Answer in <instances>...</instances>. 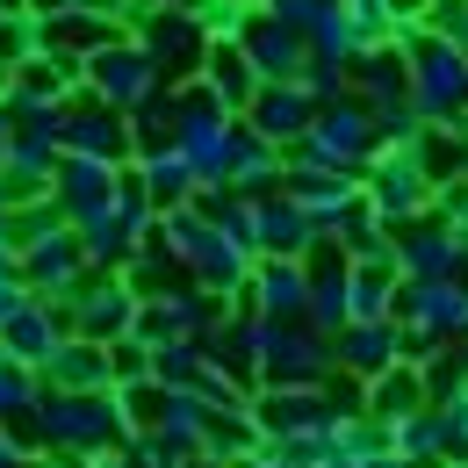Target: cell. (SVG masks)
Here are the masks:
<instances>
[{
  "mask_svg": "<svg viewBox=\"0 0 468 468\" xmlns=\"http://www.w3.org/2000/svg\"><path fill=\"white\" fill-rule=\"evenodd\" d=\"M44 462H94V454H122V447H137L130 440V425H122L116 410V389H101V397H51L44 389V404L29 410L22 425H15Z\"/></svg>",
  "mask_w": 468,
  "mask_h": 468,
  "instance_id": "obj_1",
  "label": "cell"
},
{
  "mask_svg": "<svg viewBox=\"0 0 468 468\" xmlns=\"http://www.w3.org/2000/svg\"><path fill=\"white\" fill-rule=\"evenodd\" d=\"M122 37H130V44L152 58L159 87H195V80H202L209 29H202V15H195V7H152V0H144V15H137Z\"/></svg>",
  "mask_w": 468,
  "mask_h": 468,
  "instance_id": "obj_2",
  "label": "cell"
},
{
  "mask_svg": "<svg viewBox=\"0 0 468 468\" xmlns=\"http://www.w3.org/2000/svg\"><path fill=\"white\" fill-rule=\"evenodd\" d=\"M282 159H303V166H332V174H367V159H375V116L353 101V94H339V101H324L317 116H310V130H303V144L295 152H282Z\"/></svg>",
  "mask_w": 468,
  "mask_h": 468,
  "instance_id": "obj_3",
  "label": "cell"
},
{
  "mask_svg": "<svg viewBox=\"0 0 468 468\" xmlns=\"http://www.w3.org/2000/svg\"><path fill=\"white\" fill-rule=\"evenodd\" d=\"M80 94L87 101H101V109H116V116H137V109H152L166 87H159V72H152V58L130 44V37H116V44H101V51H87V72H80Z\"/></svg>",
  "mask_w": 468,
  "mask_h": 468,
  "instance_id": "obj_4",
  "label": "cell"
},
{
  "mask_svg": "<svg viewBox=\"0 0 468 468\" xmlns=\"http://www.w3.org/2000/svg\"><path fill=\"white\" fill-rule=\"evenodd\" d=\"M360 202H367V217L382 231H404L418 217H432V180L418 174L410 152H375L367 174H360Z\"/></svg>",
  "mask_w": 468,
  "mask_h": 468,
  "instance_id": "obj_5",
  "label": "cell"
},
{
  "mask_svg": "<svg viewBox=\"0 0 468 468\" xmlns=\"http://www.w3.org/2000/svg\"><path fill=\"white\" fill-rule=\"evenodd\" d=\"M58 310H65V332L72 339H94V346H116V339H130V324H137V295L122 289V274H87Z\"/></svg>",
  "mask_w": 468,
  "mask_h": 468,
  "instance_id": "obj_6",
  "label": "cell"
},
{
  "mask_svg": "<svg viewBox=\"0 0 468 468\" xmlns=\"http://www.w3.org/2000/svg\"><path fill=\"white\" fill-rule=\"evenodd\" d=\"M224 310L231 303H217V295H202L195 282L174 295H152V303H137V324H130V339L137 346H174V339H209L217 324H224Z\"/></svg>",
  "mask_w": 468,
  "mask_h": 468,
  "instance_id": "obj_7",
  "label": "cell"
},
{
  "mask_svg": "<svg viewBox=\"0 0 468 468\" xmlns=\"http://www.w3.org/2000/svg\"><path fill=\"white\" fill-rule=\"evenodd\" d=\"M332 375V346L303 324H267V346H260V382L252 389H324Z\"/></svg>",
  "mask_w": 468,
  "mask_h": 468,
  "instance_id": "obj_8",
  "label": "cell"
},
{
  "mask_svg": "<svg viewBox=\"0 0 468 468\" xmlns=\"http://www.w3.org/2000/svg\"><path fill=\"white\" fill-rule=\"evenodd\" d=\"M252 425L267 447H289V440H324L339 425V410L324 404V389H252Z\"/></svg>",
  "mask_w": 468,
  "mask_h": 468,
  "instance_id": "obj_9",
  "label": "cell"
},
{
  "mask_svg": "<svg viewBox=\"0 0 468 468\" xmlns=\"http://www.w3.org/2000/svg\"><path fill=\"white\" fill-rule=\"evenodd\" d=\"M389 324H418L440 346H462L468 339V289H454V282H397Z\"/></svg>",
  "mask_w": 468,
  "mask_h": 468,
  "instance_id": "obj_10",
  "label": "cell"
},
{
  "mask_svg": "<svg viewBox=\"0 0 468 468\" xmlns=\"http://www.w3.org/2000/svg\"><path fill=\"white\" fill-rule=\"evenodd\" d=\"M65 159H94V166H130V116L72 94L65 101V137H58Z\"/></svg>",
  "mask_w": 468,
  "mask_h": 468,
  "instance_id": "obj_11",
  "label": "cell"
},
{
  "mask_svg": "<svg viewBox=\"0 0 468 468\" xmlns=\"http://www.w3.org/2000/svg\"><path fill=\"white\" fill-rule=\"evenodd\" d=\"M389 267H397V282H454L462 231H447L440 217H418L404 231H389Z\"/></svg>",
  "mask_w": 468,
  "mask_h": 468,
  "instance_id": "obj_12",
  "label": "cell"
},
{
  "mask_svg": "<svg viewBox=\"0 0 468 468\" xmlns=\"http://www.w3.org/2000/svg\"><path fill=\"white\" fill-rule=\"evenodd\" d=\"M303 303H310V267L303 260H252L231 310H252L267 324H303Z\"/></svg>",
  "mask_w": 468,
  "mask_h": 468,
  "instance_id": "obj_13",
  "label": "cell"
},
{
  "mask_svg": "<svg viewBox=\"0 0 468 468\" xmlns=\"http://www.w3.org/2000/svg\"><path fill=\"white\" fill-rule=\"evenodd\" d=\"M15 274H22V289L29 295H44V303H65V295L87 282V260H80V238L65 231H44V238H29L22 252H15Z\"/></svg>",
  "mask_w": 468,
  "mask_h": 468,
  "instance_id": "obj_14",
  "label": "cell"
},
{
  "mask_svg": "<svg viewBox=\"0 0 468 468\" xmlns=\"http://www.w3.org/2000/svg\"><path fill=\"white\" fill-rule=\"evenodd\" d=\"M238 51H245V65L260 72V87H295L303 65H310V44H303L295 29H282L267 7H252V22L238 29Z\"/></svg>",
  "mask_w": 468,
  "mask_h": 468,
  "instance_id": "obj_15",
  "label": "cell"
},
{
  "mask_svg": "<svg viewBox=\"0 0 468 468\" xmlns=\"http://www.w3.org/2000/svg\"><path fill=\"white\" fill-rule=\"evenodd\" d=\"M282 195H289V202L310 217V224H317V231H332V224L346 217L353 202H360V180H353V174H332V166L282 159Z\"/></svg>",
  "mask_w": 468,
  "mask_h": 468,
  "instance_id": "obj_16",
  "label": "cell"
},
{
  "mask_svg": "<svg viewBox=\"0 0 468 468\" xmlns=\"http://www.w3.org/2000/svg\"><path fill=\"white\" fill-rule=\"evenodd\" d=\"M317 245H324V231L295 209L289 195L252 202V260H310Z\"/></svg>",
  "mask_w": 468,
  "mask_h": 468,
  "instance_id": "obj_17",
  "label": "cell"
},
{
  "mask_svg": "<svg viewBox=\"0 0 468 468\" xmlns=\"http://www.w3.org/2000/svg\"><path fill=\"white\" fill-rule=\"evenodd\" d=\"M65 339H72V332H65V310H58V303H44V295H29V303L0 324V360H15V367H44Z\"/></svg>",
  "mask_w": 468,
  "mask_h": 468,
  "instance_id": "obj_18",
  "label": "cell"
},
{
  "mask_svg": "<svg viewBox=\"0 0 468 468\" xmlns=\"http://www.w3.org/2000/svg\"><path fill=\"white\" fill-rule=\"evenodd\" d=\"M310 116H317V109H310V94H303V87H260V94H252V109H245L238 122H245L260 144L295 152V144H303V130H310Z\"/></svg>",
  "mask_w": 468,
  "mask_h": 468,
  "instance_id": "obj_19",
  "label": "cell"
},
{
  "mask_svg": "<svg viewBox=\"0 0 468 468\" xmlns=\"http://www.w3.org/2000/svg\"><path fill=\"white\" fill-rule=\"evenodd\" d=\"M217 187H231L238 202H267V195H282V152L274 144H260L245 122L231 130V152H224V180Z\"/></svg>",
  "mask_w": 468,
  "mask_h": 468,
  "instance_id": "obj_20",
  "label": "cell"
},
{
  "mask_svg": "<svg viewBox=\"0 0 468 468\" xmlns=\"http://www.w3.org/2000/svg\"><path fill=\"white\" fill-rule=\"evenodd\" d=\"M202 346H209V367H224L238 389H252V382H260V346H267V317L224 310V324H217Z\"/></svg>",
  "mask_w": 468,
  "mask_h": 468,
  "instance_id": "obj_21",
  "label": "cell"
},
{
  "mask_svg": "<svg viewBox=\"0 0 468 468\" xmlns=\"http://www.w3.org/2000/svg\"><path fill=\"white\" fill-rule=\"evenodd\" d=\"M116 174H122V166H94V159H65V152H58V174H51V209L65 217V231H72L80 217L109 209Z\"/></svg>",
  "mask_w": 468,
  "mask_h": 468,
  "instance_id": "obj_22",
  "label": "cell"
},
{
  "mask_svg": "<svg viewBox=\"0 0 468 468\" xmlns=\"http://www.w3.org/2000/svg\"><path fill=\"white\" fill-rule=\"evenodd\" d=\"M130 174L144 187V202H152V217H174V209H195V195H202V174L180 159L174 144L166 152H144V159H130Z\"/></svg>",
  "mask_w": 468,
  "mask_h": 468,
  "instance_id": "obj_23",
  "label": "cell"
},
{
  "mask_svg": "<svg viewBox=\"0 0 468 468\" xmlns=\"http://www.w3.org/2000/svg\"><path fill=\"white\" fill-rule=\"evenodd\" d=\"M37 375H44L51 397H101V389H116L109 382V346H94V339H65Z\"/></svg>",
  "mask_w": 468,
  "mask_h": 468,
  "instance_id": "obj_24",
  "label": "cell"
},
{
  "mask_svg": "<svg viewBox=\"0 0 468 468\" xmlns=\"http://www.w3.org/2000/svg\"><path fill=\"white\" fill-rule=\"evenodd\" d=\"M332 367L353 375V382L389 375V367H397V324H346V332L332 339Z\"/></svg>",
  "mask_w": 468,
  "mask_h": 468,
  "instance_id": "obj_25",
  "label": "cell"
},
{
  "mask_svg": "<svg viewBox=\"0 0 468 468\" xmlns=\"http://www.w3.org/2000/svg\"><path fill=\"white\" fill-rule=\"evenodd\" d=\"M202 87H209L231 116H245V109H252V94H260V72L245 65V51H238V44L209 37V51H202Z\"/></svg>",
  "mask_w": 468,
  "mask_h": 468,
  "instance_id": "obj_26",
  "label": "cell"
},
{
  "mask_svg": "<svg viewBox=\"0 0 468 468\" xmlns=\"http://www.w3.org/2000/svg\"><path fill=\"white\" fill-rule=\"evenodd\" d=\"M389 303H397V267L389 260L346 267V317L353 324H389Z\"/></svg>",
  "mask_w": 468,
  "mask_h": 468,
  "instance_id": "obj_27",
  "label": "cell"
},
{
  "mask_svg": "<svg viewBox=\"0 0 468 468\" xmlns=\"http://www.w3.org/2000/svg\"><path fill=\"white\" fill-rule=\"evenodd\" d=\"M410 410H432V404H425L418 367H404V360H397L389 375H375V382H367V418L389 432V425H397V418H410Z\"/></svg>",
  "mask_w": 468,
  "mask_h": 468,
  "instance_id": "obj_28",
  "label": "cell"
},
{
  "mask_svg": "<svg viewBox=\"0 0 468 468\" xmlns=\"http://www.w3.org/2000/svg\"><path fill=\"white\" fill-rule=\"evenodd\" d=\"M410 159H418V174L432 180V187H447V180H468V144L447 130V122H425V137L410 144Z\"/></svg>",
  "mask_w": 468,
  "mask_h": 468,
  "instance_id": "obj_29",
  "label": "cell"
},
{
  "mask_svg": "<svg viewBox=\"0 0 468 468\" xmlns=\"http://www.w3.org/2000/svg\"><path fill=\"white\" fill-rule=\"evenodd\" d=\"M267 440H260V425H252V410H209V432H202V454L209 462H245V454H260Z\"/></svg>",
  "mask_w": 468,
  "mask_h": 468,
  "instance_id": "obj_30",
  "label": "cell"
},
{
  "mask_svg": "<svg viewBox=\"0 0 468 468\" xmlns=\"http://www.w3.org/2000/svg\"><path fill=\"white\" fill-rule=\"evenodd\" d=\"M332 245H339V252H346V267H367V260H389V231H382V224H375V217H367V202H353L346 217H339V224H332Z\"/></svg>",
  "mask_w": 468,
  "mask_h": 468,
  "instance_id": "obj_31",
  "label": "cell"
},
{
  "mask_svg": "<svg viewBox=\"0 0 468 468\" xmlns=\"http://www.w3.org/2000/svg\"><path fill=\"white\" fill-rule=\"evenodd\" d=\"M159 389H195L209 375V346L202 339H174V346H152V367H144Z\"/></svg>",
  "mask_w": 468,
  "mask_h": 468,
  "instance_id": "obj_32",
  "label": "cell"
},
{
  "mask_svg": "<svg viewBox=\"0 0 468 468\" xmlns=\"http://www.w3.org/2000/svg\"><path fill=\"white\" fill-rule=\"evenodd\" d=\"M389 454L404 468H440V425H432V410H410L389 425Z\"/></svg>",
  "mask_w": 468,
  "mask_h": 468,
  "instance_id": "obj_33",
  "label": "cell"
},
{
  "mask_svg": "<svg viewBox=\"0 0 468 468\" xmlns=\"http://www.w3.org/2000/svg\"><path fill=\"white\" fill-rule=\"evenodd\" d=\"M166 397H174V389H159L152 375H144V382H122V389H116V410H122V425H130V440H152V432H159Z\"/></svg>",
  "mask_w": 468,
  "mask_h": 468,
  "instance_id": "obj_34",
  "label": "cell"
},
{
  "mask_svg": "<svg viewBox=\"0 0 468 468\" xmlns=\"http://www.w3.org/2000/svg\"><path fill=\"white\" fill-rule=\"evenodd\" d=\"M432 425H440V468H468V382L432 404Z\"/></svg>",
  "mask_w": 468,
  "mask_h": 468,
  "instance_id": "obj_35",
  "label": "cell"
},
{
  "mask_svg": "<svg viewBox=\"0 0 468 468\" xmlns=\"http://www.w3.org/2000/svg\"><path fill=\"white\" fill-rule=\"evenodd\" d=\"M37 404H44V375H37V367L0 360V425H22Z\"/></svg>",
  "mask_w": 468,
  "mask_h": 468,
  "instance_id": "obj_36",
  "label": "cell"
},
{
  "mask_svg": "<svg viewBox=\"0 0 468 468\" xmlns=\"http://www.w3.org/2000/svg\"><path fill=\"white\" fill-rule=\"evenodd\" d=\"M37 51H44V22H37L29 7H7V15H0V65L15 72V65H29Z\"/></svg>",
  "mask_w": 468,
  "mask_h": 468,
  "instance_id": "obj_37",
  "label": "cell"
},
{
  "mask_svg": "<svg viewBox=\"0 0 468 468\" xmlns=\"http://www.w3.org/2000/svg\"><path fill=\"white\" fill-rule=\"evenodd\" d=\"M418 382H425V404H447L454 389L468 382V367H462V346H440L425 367H418Z\"/></svg>",
  "mask_w": 468,
  "mask_h": 468,
  "instance_id": "obj_38",
  "label": "cell"
},
{
  "mask_svg": "<svg viewBox=\"0 0 468 468\" xmlns=\"http://www.w3.org/2000/svg\"><path fill=\"white\" fill-rule=\"evenodd\" d=\"M295 87L310 94V109H324V101H339V94H346V65H332V58H310Z\"/></svg>",
  "mask_w": 468,
  "mask_h": 468,
  "instance_id": "obj_39",
  "label": "cell"
},
{
  "mask_svg": "<svg viewBox=\"0 0 468 468\" xmlns=\"http://www.w3.org/2000/svg\"><path fill=\"white\" fill-rule=\"evenodd\" d=\"M260 7H267V15L282 22V29H295V37H310V29L324 22V7H332V0H260Z\"/></svg>",
  "mask_w": 468,
  "mask_h": 468,
  "instance_id": "obj_40",
  "label": "cell"
},
{
  "mask_svg": "<svg viewBox=\"0 0 468 468\" xmlns=\"http://www.w3.org/2000/svg\"><path fill=\"white\" fill-rule=\"evenodd\" d=\"M144 367H152V346H137V339H116L109 346V382H144Z\"/></svg>",
  "mask_w": 468,
  "mask_h": 468,
  "instance_id": "obj_41",
  "label": "cell"
},
{
  "mask_svg": "<svg viewBox=\"0 0 468 468\" xmlns=\"http://www.w3.org/2000/svg\"><path fill=\"white\" fill-rule=\"evenodd\" d=\"M7 87H15V72H7V65H0V101H7Z\"/></svg>",
  "mask_w": 468,
  "mask_h": 468,
  "instance_id": "obj_42",
  "label": "cell"
},
{
  "mask_svg": "<svg viewBox=\"0 0 468 468\" xmlns=\"http://www.w3.org/2000/svg\"><path fill=\"white\" fill-rule=\"evenodd\" d=\"M152 7H202V0H152Z\"/></svg>",
  "mask_w": 468,
  "mask_h": 468,
  "instance_id": "obj_43",
  "label": "cell"
},
{
  "mask_svg": "<svg viewBox=\"0 0 468 468\" xmlns=\"http://www.w3.org/2000/svg\"><path fill=\"white\" fill-rule=\"evenodd\" d=\"M187 468H224V462H209V454H195V462H187Z\"/></svg>",
  "mask_w": 468,
  "mask_h": 468,
  "instance_id": "obj_44",
  "label": "cell"
},
{
  "mask_svg": "<svg viewBox=\"0 0 468 468\" xmlns=\"http://www.w3.org/2000/svg\"><path fill=\"white\" fill-rule=\"evenodd\" d=\"M462 367H468V339H462Z\"/></svg>",
  "mask_w": 468,
  "mask_h": 468,
  "instance_id": "obj_45",
  "label": "cell"
},
{
  "mask_svg": "<svg viewBox=\"0 0 468 468\" xmlns=\"http://www.w3.org/2000/svg\"><path fill=\"white\" fill-rule=\"evenodd\" d=\"M37 468H58V462H37Z\"/></svg>",
  "mask_w": 468,
  "mask_h": 468,
  "instance_id": "obj_46",
  "label": "cell"
}]
</instances>
